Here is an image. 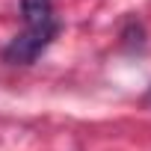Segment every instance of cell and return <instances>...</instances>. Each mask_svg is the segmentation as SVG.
Listing matches in <instances>:
<instances>
[{"instance_id":"6da1fadb","label":"cell","mask_w":151,"mask_h":151,"mask_svg":"<svg viewBox=\"0 0 151 151\" xmlns=\"http://www.w3.org/2000/svg\"><path fill=\"white\" fill-rule=\"evenodd\" d=\"M59 30H62L59 21H50V24H42V27H27L24 33H18L0 50V59L6 65H33L50 47V42L59 36Z\"/></svg>"},{"instance_id":"7a4b0ae2","label":"cell","mask_w":151,"mask_h":151,"mask_svg":"<svg viewBox=\"0 0 151 151\" xmlns=\"http://www.w3.org/2000/svg\"><path fill=\"white\" fill-rule=\"evenodd\" d=\"M21 15H24L27 27H42V24L56 21L50 0H21Z\"/></svg>"},{"instance_id":"3957f363","label":"cell","mask_w":151,"mask_h":151,"mask_svg":"<svg viewBox=\"0 0 151 151\" xmlns=\"http://www.w3.org/2000/svg\"><path fill=\"white\" fill-rule=\"evenodd\" d=\"M119 42H122V50H127V53L145 50V27H142V21L127 18V21H124V27H122Z\"/></svg>"},{"instance_id":"277c9868","label":"cell","mask_w":151,"mask_h":151,"mask_svg":"<svg viewBox=\"0 0 151 151\" xmlns=\"http://www.w3.org/2000/svg\"><path fill=\"white\" fill-rule=\"evenodd\" d=\"M145 101H148V104H151V89H148V92H145Z\"/></svg>"}]
</instances>
